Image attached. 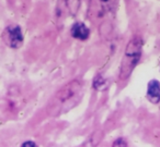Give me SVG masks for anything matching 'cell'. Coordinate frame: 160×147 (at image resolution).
<instances>
[{"instance_id": "10", "label": "cell", "mask_w": 160, "mask_h": 147, "mask_svg": "<svg viewBox=\"0 0 160 147\" xmlns=\"http://www.w3.org/2000/svg\"><path fill=\"white\" fill-rule=\"evenodd\" d=\"M21 147H38V145L33 140H27V142H24L21 145Z\"/></svg>"}, {"instance_id": "5", "label": "cell", "mask_w": 160, "mask_h": 147, "mask_svg": "<svg viewBox=\"0 0 160 147\" xmlns=\"http://www.w3.org/2000/svg\"><path fill=\"white\" fill-rule=\"evenodd\" d=\"M71 36L76 39L79 40H86L89 38L90 36V30L85 23L77 22L71 26L70 30Z\"/></svg>"}, {"instance_id": "3", "label": "cell", "mask_w": 160, "mask_h": 147, "mask_svg": "<svg viewBox=\"0 0 160 147\" xmlns=\"http://www.w3.org/2000/svg\"><path fill=\"white\" fill-rule=\"evenodd\" d=\"M2 40L10 48H20L23 44V34L21 27L17 24L7 26L2 33Z\"/></svg>"}, {"instance_id": "2", "label": "cell", "mask_w": 160, "mask_h": 147, "mask_svg": "<svg viewBox=\"0 0 160 147\" xmlns=\"http://www.w3.org/2000/svg\"><path fill=\"white\" fill-rule=\"evenodd\" d=\"M142 40L139 36L133 37L127 44L124 51L122 62H121L120 70V79L127 80L133 73L134 69L139 62L142 58Z\"/></svg>"}, {"instance_id": "1", "label": "cell", "mask_w": 160, "mask_h": 147, "mask_svg": "<svg viewBox=\"0 0 160 147\" xmlns=\"http://www.w3.org/2000/svg\"><path fill=\"white\" fill-rule=\"evenodd\" d=\"M82 83L78 80L69 82L57 92L48 107L51 114H62L69 111L80 101L82 97Z\"/></svg>"}, {"instance_id": "6", "label": "cell", "mask_w": 160, "mask_h": 147, "mask_svg": "<svg viewBox=\"0 0 160 147\" xmlns=\"http://www.w3.org/2000/svg\"><path fill=\"white\" fill-rule=\"evenodd\" d=\"M115 0H97V3H98V7H100L101 10L103 11H107L112 8V6L114 5Z\"/></svg>"}, {"instance_id": "4", "label": "cell", "mask_w": 160, "mask_h": 147, "mask_svg": "<svg viewBox=\"0 0 160 147\" xmlns=\"http://www.w3.org/2000/svg\"><path fill=\"white\" fill-rule=\"evenodd\" d=\"M147 99L153 105L160 103V82L157 80H151L147 86Z\"/></svg>"}, {"instance_id": "9", "label": "cell", "mask_w": 160, "mask_h": 147, "mask_svg": "<svg viewBox=\"0 0 160 147\" xmlns=\"http://www.w3.org/2000/svg\"><path fill=\"white\" fill-rule=\"evenodd\" d=\"M112 147H128V145H127V142L124 138L120 137L114 140L113 144H112Z\"/></svg>"}, {"instance_id": "7", "label": "cell", "mask_w": 160, "mask_h": 147, "mask_svg": "<svg viewBox=\"0 0 160 147\" xmlns=\"http://www.w3.org/2000/svg\"><path fill=\"white\" fill-rule=\"evenodd\" d=\"M66 6L70 10L71 13L75 14L79 7V0H66Z\"/></svg>"}, {"instance_id": "8", "label": "cell", "mask_w": 160, "mask_h": 147, "mask_svg": "<svg viewBox=\"0 0 160 147\" xmlns=\"http://www.w3.org/2000/svg\"><path fill=\"white\" fill-rule=\"evenodd\" d=\"M104 84H105L104 79H103L102 76H100V75H98L93 81V87L96 88V90H100L101 87L104 86Z\"/></svg>"}]
</instances>
